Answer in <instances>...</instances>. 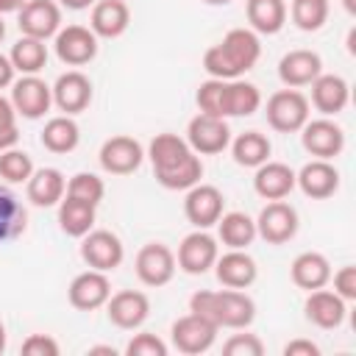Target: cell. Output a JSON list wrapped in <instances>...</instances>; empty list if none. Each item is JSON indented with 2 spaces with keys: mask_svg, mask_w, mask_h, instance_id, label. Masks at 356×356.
I'll use <instances>...</instances> for the list:
<instances>
[{
  "mask_svg": "<svg viewBox=\"0 0 356 356\" xmlns=\"http://www.w3.org/2000/svg\"><path fill=\"white\" fill-rule=\"evenodd\" d=\"M153 175L164 189H189L203 178V161L178 134H156L147 147Z\"/></svg>",
  "mask_w": 356,
  "mask_h": 356,
  "instance_id": "6da1fadb",
  "label": "cell"
},
{
  "mask_svg": "<svg viewBox=\"0 0 356 356\" xmlns=\"http://www.w3.org/2000/svg\"><path fill=\"white\" fill-rule=\"evenodd\" d=\"M259 56H261L259 33L250 28H231L222 36V42L211 44L203 53V70L209 72V78L234 81L248 70H253Z\"/></svg>",
  "mask_w": 356,
  "mask_h": 356,
  "instance_id": "7a4b0ae2",
  "label": "cell"
},
{
  "mask_svg": "<svg viewBox=\"0 0 356 356\" xmlns=\"http://www.w3.org/2000/svg\"><path fill=\"white\" fill-rule=\"evenodd\" d=\"M189 312L211 320L217 328H248L256 317V303L245 289H197L189 298Z\"/></svg>",
  "mask_w": 356,
  "mask_h": 356,
  "instance_id": "3957f363",
  "label": "cell"
},
{
  "mask_svg": "<svg viewBox=\"0 0 356 356\" xmlns=\"http://www.w3.org/2000/svg\"><path fill=\"white\" fill-rule=\"evenodd\" d=\"M267 122L278 134H295L309 120V97L298 89H281L267 97Z\"/></svg>",
  "mask_w": 356,
  "mask_h": 356,
  "instance_id": "277c9868",
  "label": "cell"
},
{
  "mask_svg": "<svg viewBox=\"0 0 356 356\" xmlns=\"http://www.w3.org/2000/svg\"><path fill=\"white\" fill-rule=\"evenodd\" d=\"M186 142L197 156H214L231 145V128L225 117L197 111L186 125Z\"/></svg>",
  "mask_w": 356,
  "mask_h": 356,
  "instance_id": "5b68a950",
  "label": "cell"
},
{
  "mask_svg": "<svg viewBox=\"0 0 356 356\" xmlns=\"http://www.w3.org/2000/svg\"><path fill=\"white\" fill-rule=\"evenodd\" d=\"M217 331H220V328H217L211 320H206V317L189 312V314H184V317H178V320L172 323L170 339H172L175 350H181V353H186V356H197V353H206V350L214 345Z\"/></svg>",
  "mask_w": 356,
  "mask_h": 356,
  "instance_id": "8992f818",
  "label": "cell"
},
{
  "mask_svg": "<svg viewBox=\"0 0 356 356\" xmlns=\"http://www.w3.org/2000/svg\"><path fill=\"white\" fill-rule=\"evenodd\" d=\"M81 259L92 267V270H100V273H108V270H117L125 259V248H122V239L106 228H92L89 234L81 236Z\"/></svg>",
  "mask_w": 356,
  "mask_h": 356,
  "instance_id": "52a82bcc",
  "label": "cell"
},
{
  "mask_svg": "<svg viewBox=\"0 0 356 356\" xmlns=\"http://www.w3.org/2000/svg\"><path fill=\"white\" fill-rule=\"evenodd\" d=\"M220 256V248H217V239L206 231V228H195L192 234H186L178 245V256H175V264L189 273V275H203L206 270L214 267Z\"/></svg>",
  "mask_w": 356,
  "mask_h": 356,
  "instance_id": "ba28073f",
  "label": "cell"
},
{
  "mask_svg": "<svg viewBox=\"0 0 356 356\" xmlns=\"http://www.w3.org/2000/svg\"><path fill=\"white\" fill-rule=\"evenodd\" d=\"M298 234V211L284 200H270L256 217V236L267 245H286Z\"/></svg>",
  "mask_w": 356,
  "mask_h": 356,
  "instance_id": "9c48e42d",
  "label": "cell"
},
{
  "mask_svg": "<svg viewBox=\"0 0 356 356\" xmlns=\"http://www.w3.org/2000/svg\"><path fill=\"white\" fill-rule=\"evenodd\" d=\"M134 270L145 286H164L175 275V253L161 242H147L139 248Z\"/></svg>",
  "mask_w": 356,
  "mask_h": 356,
  "instance_id": "30bf717a",
  "label": "cell"
},
{
  "mask_svg": "<svg viewBox=\"0 0 356 356\" xmlns=\"http://www.w3.org/2000/svg\"><path fill=\"white\" fill-rule=\"evenodd\" d=\"M53 47L67 67H83L97 56V36L86 25H67L58 28Z\"/></svg>",
  "mask_w": 356,
  "mask_h": 356,
  "instance_id": "8fae6325",
  "label": "cell"
},
{
  "mask_svg": "<svg viewBox=\"0 0 356 356\" xmlns=\"http://www.w3.org/2000/svg\"><path fill=\"white\" fill-rule=\"evenodd\" d=\"M53 103V89L39 78V75H22L19 81L11 83V106L17 117L25 120H39Z\"/></svg>",
  "mask_w": 356,
  "mask_h": 356,
  "instance_id": "7c38bea8",
  "label": "cell"
},
{
  "mask_svg": "<svg viewBox=\"0 0 356 356\" xmlns=\"http://www.w3.org/2000/svg\"><path fill=\"white\" fill-rule=\"evenodd\" d=\"M17 25L22 36L50 39L61 28V8L56 0H25V6L17 11Z\"/></svg>",
  "mask_w": 356,
  "mask_h": 356,
  "instance_id": "4fadbf2b",
  "label": "cell"
},
{
  "mask_svg": "<svg viewBox=\"0 0 356 356\" xmlns=\"http://www.w3.org/2000/svg\"><path fill=\"white\" fill-rule=\"evenodd\" d=\"M145 159V150L142 145L134 139V136H125V134H117V136H108L103 145H100V153H97V161L106 172L111 175H128L134 170H139Z\"/></svg>",
  "mask_w": 356,
  "mask_h": 356,
  "instance_id": "5bb4252c",
  "label": "cell"
},
{
  "mask_svg": "<svg viewBox=\"0 0 356 356\" xmlns=\"http://www.w3.org/2000/svg\"><path fill=\"white\" fill-rule=\"evenodd\" d=\"M222 206H225V197L211 184H195V186L186 189L184 214H186V220L195 228H211V225H217V220L222 214Z\"/></svg>",
  "mask_w": 356,
  "mask_h": 356,
  "instance_id": "9a60e30c",
  "label": "cell"
},
{
  "mask_svg": "<svg viewBox=\"0 0 356 356\" xmlns=\"http://www.w3.org/2000/svg\"><path fill=\"white\" fill-rule=\"evenodd\" d=\"M300 142L314 159H328L331 161L345 147V131L328 117L306 120V125L300 128Z\"/></svg>",
  "mask_w": 356,
  "mask_h": 356,
  "instance_id": "2e32d148",
  "label": "cell"
},
{
  "mask_svg": "<svg viewBox=\"0 0 356 356\" xmlns=\"http://www.w3.org/2000/svg\"><path fill=\"white\" fill-rule=\"evenodd\" d=\"M106 314L108 320L117 325V328H125V331H134L139 328L147 314H150V300L145 292L139 289H120L114 295H108L106 300Z\"/></svg>",
  "mask_w": 356,
  "mask_h": 356,
  "instance_id": "e0dca14e",
  "label": "cell"
},
{
  "mask_svg": "<svg viewBox=\"0 0 356 356\" xmlns=\"http://www.w3.org/2000/svg\"><path fill=\"white\" fill-rule=\"evenodd\" d=\"M70 295V303L78 309V312H95L100 306H106L108 295H111V281L106 273L100 270H86V273H78L67 289Z\"/></svg>",
  "mask_w": 356,
  "mask_h": 356,
  "instance_id": "ac0fdd59",
  "label": "cell"
},
{
  "mask_svg": "<svg viewBox=\"0 0 356 356\" xmlns=\"http://www.w3.org/2000/svg\"><path fill=\"white\" fill-rule=\"evenodd\" d=\"M53 89V103L64 111V114H81L89 103H92V81L81 72V70H67L56 78Z\"/></svg>",
  "mask_w": 356,
  "mask_h": 356,
  "instance_id": "d6986e66",
  "label": "cell"
},
{
  "mask_svg": "<svg viewBox=\"0 0 356 356\" xmlns=\"http://www.w3.org/2000/svg\"><path fill=\"white\" fill-rule=\"evenodd\" d=\"M295 186L312 200H325L339 189V172L328 159H312L295 172Z\"/></svg>",
  "mask_w": 356,
  "mask_h": 356,
  "instance_id": "ffe728a7",
  "label": "cell"
},
{
  "mask_svg": "<svg viewBox=\"0 0 356 356\" xmlns=\"http://www.w3.org/2000/svg\"><path fill=\"white\" fill-rule=\"evenodd\" d=\"M320 72H323V58H320V53L306 50V47L289 50V53H284L281 61H278V78H281L284 86H289V89L309 86Z\"/></svg>",
  "mask_w": 356,
  "mask_h": 356,
  "instance_id": "44dd1931",
  "label": "cell"
},
{
  "mask_svg": "<svg viewBox=\"0 0 356 356\" xmlns=\"http://www.w3.org/2000/svg\"><path fill=\"white\" fill-rule=\"evenodd\" d=\"M303 312H306V320L312 325L331 331V328H339L342 325V320L348 314V300H342L337 292L320 286V289H312L309 292V298L303 303Z\"/></svg>",
  "mask_w": 356,
  "mask_h": 356,
  "instance_id": "7402d4cb",
  "label": "cell"
},
{
  "mask_svg": "<svg viewBox=\"0 0 356 356\" xmlns=\"http://www.w3.org/2000/svg\"><path fill=\"white\" fill-rule=\"evenodd\" d=\"M214 275L222 286L228 289H248L256 275H259V267L253 261V256H248L245 250H236V248H228V253L217 256L214 261Z\"/></svg>",
  "mask_w": 356,
  "mask_h": 356,
  "instance_id": "603a6c76",
  "label": "cell"
},
{
  "mask_svg": "<svg viewBox=\"0 0 356 356\" xmlns=\"http://www.w3.org/2000/svg\"><path fill=\"white\" fill-rule=\"evenodd\" d=\"M312 106L323 114V117H334L339 114L348 100H350V86L342 75H331V72H320L312 83Z\"/></svg>",
  "mask_w": 356,
  "mask_h": 356,
  "instance_id": "cb8c5ba5",
  "label": "cell"
},
{
  "mask_svg": "<svg viewBox=\"0 0 356 356\" xmlns=\"http://www.w3.org/2000/svg\"><path fill=\"white\" fill-rule=\"evenodd\" d=\"M253 189L264 200H284L295 189V170L284 161H264L256 167Z\"/></svg>",
  "mask_w": 356,
  "mask_h": 356,
  "instance_id": "d4e9b609",
  "label": "cell"
},
{
  "mask_svg": "<svg viewBox=\"0 0 356 356\" xmlns=\"http://www.w3.org/2000/svg\"><path fill=\"white\" fill-rule=\"evenodd\" d=\"M131 25V8L125 0H97L92 6L89 28L100 39H117Z\"/></svg>",
  "mask_w": 356,
  "mask_h": 356,
  "instance_id": "484cf974",
  "label": "cell"
},
{
  "mask_svg": "<svg viewBox=\"0 0 356 356\" xmlns=\"http://www.w3.org/2000/svg\"><path fill=\"white\" fill-rule=\"evenodd\" d=\"M25 192H28V200L39 209H47V206H58V200L64 197L67 192V178L61 175V170L56 167H39L31 172V178L25 181Z\"/></svg>",
  "mask_w": 356,
  "mask_h": 356,
  "instance_id": "4316f807",
  "label": "cell"
},
{
  "mask_svg": "<svg viewBox=\"0 0 356 356\" xmlns=\"http://www.w3.org/2000/svg\"><path fill=\"white\" fill-rule=\"evenodd\" d=\"M289 275H292V284L312 292V289H320L331 281V261L317 253V250H303L295 256L292 267H289Z\"/></svg>",
  "mask_w": 356,
  "mask_h": 356,
  "instance_id": "83f0119b",
  "label": "cell"
},
{
  "mask_svg": "<svg viewBox=\"0 0 356 356\" xmlns=\"http://www.w3.org/2000/svg\"><path fill=\"white\" fill-rule=\"evenodd\" d=\"M261 106V92L256 83L234 78L225 81V97H222V114L225 117H250Z\"/></svg>",
  "mask_w": 356,
  "mask_h": 356,
  "instance_id": "f1b7e54d",
  "label": "cell"
},
{
  "mask_svg": "<svg viewBox=\"0 0 356 356\" xmlns=\"http://www.w3.org/2000/svg\"><path fill=\"white\" fill-rule=\"evenodd\" d=\"M217 234L225 248L245 250L256 239V220L248 217L245 211H222L217 220Z\"/></svg>",
  "mask_w": 356,
  "mask_h": 356,
  "instance_id": "f546056e",
  "label": "cell"
},
{
  "mask_svg": "<svg viewBox=\"0 0 356 356\" xmlns=\"http://www.w3.org/2000/svg\"><path fill=\"white\" fill-rule=\"evenodd\" d=\"M245 14L250 22V31L256 33H278L286 22V3L284 0H248Z\"/></svg>",
  "mask_w": 356,
  "mask_h": 356,
  "instance_id": "4dcf8cb0",
  "label": "cell"
},
{
  "mask_svg": "<svg viewBox=\"0 0 356 356\" xmlns=\"http://www.w3.org/2000/svg\"><path fill=\"white\" fill-rule=\"evenodd\" d=\"M81 142V128L70 114L50 117L42 128V145L50 153H72Z\"/></svg>",
  "mask_w": 356,
  "mask_h": 356,
  "instance_id": "1f68e13d",
  "label": "cell"
},
{
  "mask_svg": "<svg viewBox=\"0 0 356 356\" xmlns=\"http://www.w3.org/2000/svg\"><path fill=\"white\" fill-rule=\"evenodd\" d=\"M95 209L97 206H89L83 200H75V197H61L58 200V225L67 236H83L95 228Z\"/></svg>",
  "mask_w": 356,
  "mask_h": 356,
  "instance_id": "d6a6232c",
  "label": "cell"
},
{
  "mask_svg": "<svg viewBox=\"0 0 356 356\" xmlns=\"http://www.w3.org/2000/svg\"><path fill=\"white\" fill-rule=\"evenodd\" d=\"M8 58H11V64H14L17 72H22V75H36V72H42L44 64H47V44H44V39L19 36V39L14 42Z\"/></svg>",
  "mask_w": 356,
  "mask_h": 356,
  "instance_id": "836d02e7",
  "label": "cell"
},
{
  "mask_svg": "<svg viewBox=\"0 0 356 356\" xmlns=\"http://www.w3.org/2000/svg\"><path fill=\"white\" fill-rule=\"evenodd\" d=\"M273 145L261 131H245L231 142V156L239 167H259L270 159Z\"/></svg>",
  "mask_w": 356,
  "mask_h": 356,
  "instance_id": "e575fe53",
  "label": "cell"
},
{
  "mask_svg": "<svg viewBox=\"0 0 356 356\" xmlns=\"http://www.w3.org/2000/svg\"><path fill=\"white\" fill-rule=\"evenodd\" d=\"M28 225V211L19 203V197L0 184V245L17 239Z\"/></svg>",
  "mask_w": 356,
  "mask_h": 356,
  "instance_id": "d590c367",
  "label": "cell"
},
{
  "mask_svg": "<svg viewBox=\"0 0 356 356\" xmlns=\"http://www.w3.org/2000/svg\"><path fill=\"white\" fill-rule=\"evenodd\" d=\"M328 11H331L328 0H292V6H289L292 22L300 31H320L328 19Z\"/></svg>",
  "mask_w": 356,
  "mask_h": 356,
  "instance_id": "8d00e7d4",
  "label": "cell"
},
{
  "mask_svg": "<svg viewBox=\"0 0 356 356\" xmlns=\"http://www.w3.org/2000/svg\"><path fill=\"white\" fill-rule=\"evenodd\" d=\"M67 195L75 197V200H83L89 206H97L103 200V195H106V184L95 172H75L67 181Z\"/></svg>",
  "mask_w": 356,
  "mask_h": 356,
  "instance_id": "74e56055",
  "label": "cell"
},
{
  "mask_svg": "<svg viewBox=\"0 0 356 356\" xmlns=\"http://www.w3.org/2000/svg\"><path fill=\"white\" fill-rule=\"evenodd\" d=\"M33 172V161L25 150H17V147H8L0 153V178L8 181V184H25Z\"/></svg>",
  "mask_w": 356,
  "mask_h": 356,
  "instance_id": "f35d334b",
  "label": "cell"
},
{
  "mask_svg": "<svg viewBox=\"0 0 356 356\" xmlns=\"http://www.w3.org/2000/svg\"><path fill=\"white\" fill-rule=\"evenodd\" d=\"M222 97H225V81H220V78L203 81L197 86V95H195L197 108L203 114H214V117H225L222 114Z\"/></svg>",
  "mask_w": 356,
  "mask_h": 356,
  "instance_id": "ab89813d",
  "label": "cell"
},
{
  "mask_svg": "<svg viewBox=\"0 0 356 356\" xmlns=\"http://www.w3.org/2000/svg\"><path fill=\"white\" fill-rule=\"evenodd\" d=\"M222 353L225 356H261L264 345L256 334H234L222 342Z\"/></svg>",
  "mask_w": 356,
  "mask_h": 356,
  "instance_id": "60d3db41",
  "label": "cell"
},
{
  "mask_svg": "<svg viewBox=\"0 0 356 356\" xmlns=\"http://www.w3.org/2000/svg\"><path fill=\"white\" fill-rule=\"evenodd\" d=\"M125 353L128 356H167V345L156 334L142 331V334H134V339L125 345Z\"/></svg>",
  "mask_w": 356,
  "mask_h": 356,
  "instance_id": "b9f144b4",
  "label": "cell"
},
{
  "mask_svg": "<svg viewBox=\"0 0 356 356\" xmlns=\"http://www.w3.org/2000/svg\"><path fill=\"white\" fill-rule=\"evenodd\" d=\"M334 278V292L342 298V300H356V267L353 264H345L339 267L337 273H331Z\"/></svg>",
  "mask_w": 356,
  "mask_h": 356,
  "instance_id": "7bdbcfd3",
  "label": "cell"
},
{
  "mask_svg": "<svg viewBox=\"0 0 356 356\" xmlns=\"http://www.w3.org/2000/svg\"><path fill=\"white\" fill-rule=\"evenodd\" d=\"M22 353L25 356H58V342L47 334H31L22 342Z\"/></svg>",
  "mask_w": 356,
  "mask_h": 356,
  "instance_id": "ee69618b",
  "label": "cell"
},
{
  "mask_svg": "<svg viewBox=\"0 0 356 356\" xmlns=\"http://www.w3.org/2000/svg\"><path fill=\"white\" fill-rule=\"evenodd\" d=\"M284 356H320V348L312 339H292L284 345Z\"/></svg>",
  "mask_w": 356,
  "mask_h": 356,
  "instance_id": "f6af8a7d",
  "label": "cell"
},
{
  "mask_svg": "<svg viewBox=\"0 0 356 356\" xmlns=\"http://www.w3.org/2000/svg\"><path fill=\"white\" fill-rule=\"evenodd\" d=\"M0 128H17V111L8 97L0 95Z\"/></svg>",
  "mask_w": 356,
  "mask_h": 356,
  "instance_id": "bcb514c9",
  "label": "cell"
},
{
  "mask_svg": "<svg viewBox=\"0 0 356 356\" xmlns=\"http://www.w3.org/2000/svg\"><path fill=\"white\" fill-rule=\"evenodd\" d=\"M14 72H17V70H14L11 58L0 53V89H6V86H11V83H14Z\"/></svg>",
  "mask_w": 356,
  "mask_h": 356,
  "instance_id": "7dc6e473",
  "label": "cell"
},
{
  "mask_svg": "<svg viewBox=\"0 0 356 356\" xmlns=\"http://www.w3.org/2000/svg\"><path fill=\"white\" fill-rule=\"evenodd\" d=\"M17 139H19V131L17 128H0V153L8 150V147H14Z\"/></svg>",
  "mask_w": 356,
  "mask_h": 356,
  "instance_id": "c3c4849f",
  "label": "cell"
},
{
  "mask_svg": "<svg viewBox=\"0 0 356 356\" xmlns=\"http://www.w3.org/2000/svg\"><path fill=\"white\" fill-rule=\"evenodd\" d=\"M22 6H25V0H0V17L11 14V11H19Z\"/></svg>",
  "mask_w": 356,
  "mask_h": 356,
  "instance_id": "681fc988",
  "label": "cell"
},
{
  "mask_svg": "<svg viewBox=\"0 0 356 356\" xmlns=\"http://www.w3.org/2000/svg\"><path fill=\"white\" fill-rule=\"evenodd\" d=\"M61 6H67V8H72V11H81V8H89L95 0H58Z\"/></svg>",
  "mask_w": 356,
  "mask_h": 356,
  "instance_id": "f907efd6",
  "label": "cell"
},
{
  "mask_svg": "<svg viewBox=\"0 0 356 356\" xmlns=\"http://www.w3.org/2000/svg\"><path fill=\"white\" fill-rule=\"evenodd\" d=\"M89 353H108V356H117V350L108 348V345H95V348H89Z\"/></svg>",
  "mask_w": 356,
  "mask_h": 356,
  "instance_id": "816d5d0a",
  "label": "cell"
},
{
  "mask_svg": "<svg viewBox=\"0 0 356 356\" xmlns=\"http://www.w3.org/2000/svg\"><path fill=\"white\" fill-rule=\"evenodd\" d=\"M342 6H345L348 14H356V0H342Z\"/></svg>",
  "mask_w": 356,
  "mask_h": 356,
  "instance_id": "f5cc1de1",
  "label": "cell"
},
{
  "mask_svg": "<svg viewBox=\"0 0 356 356\" xmlns=\"http://www.w3.org/2000/svg\"><path fill=\"white\" fill-rule=\"evenodd\" d=\"M6 350V325L0 323V353Z\"/></svg>",
  "mask_w": 356,
  "mask_h": 356,
  "instance_id": "db71d44e",
  "label": "cell"
},
{
  "mask_svg": "<svg viewBox=\"0 0 356 356\" xmlns=\"http://www.w3.org/2000/svg\"><path fill=\"white\" fill-rule=\"evenodd\" d=\"M203 3H209V6H225V3H231V0H203Z\"/></svg>",
  "mask_w": 356,
  "mask_h": 356,
  "instance_id": "11a10c76",
  "label": "cell"
},
{
  "mask_svg": "<svg viewBox=\"0 0 356 356\" xmlns=\"http://www.w3.org/2000/svg\"><path fill=\"white\" fill-rule=\"evenodd\" d=\"M6 39V22H3V17H0V42Z\"/></svg>",
  "mask_w": 356,
  "mask_h": 356,
  "instance_id": "9f6ffc18",
  "label": "cell"
}]
</instances>
